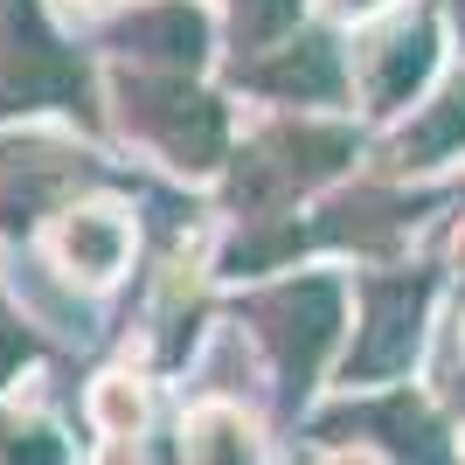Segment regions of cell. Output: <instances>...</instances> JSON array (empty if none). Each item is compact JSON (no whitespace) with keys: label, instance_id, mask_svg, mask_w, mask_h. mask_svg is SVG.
<instances>
[{"label":"cell","instance_id":"obj_2","mask_svg":"<svg viewBox=\"0 0 465 465\" xmlns=\"http://www.w3.org/2000/svg\"><path fill=\"white\" fill-rule=\"evenodd\" d=\"M348 160H354V139L333 133V125H272V133H257L230 160V202L251 223L257 215H278L299 194H312L327 174H341Z\"/></svg>","mask_w":465,"mask_h":465},{"label":"cell","instance_id":"obj_18","mask_svg":"<svg viewBox=\"0 0 465 465\" xmlns=\"http://www.w3.org/2000/svg\"><path fill=\"white\" fill-rule=\"evenodd\" d=\"M354 465H361V459H354Z\"/></svg>","mask_w":465,"mask_h":465},{"label":"cell","instance_id":"obj_16","mask_svg":"<svg viewBox=\"0 0 465 465\" xmlns=\"http://www.w3.org/2000/svg\"><path fill=\"white\" fill-rule=\"evenodd\" d=\"M28 354H35V341L21 333V320H15V312L0 306V382H7V375H15L21 361H28Z\"/></svg>","mask_w":465,"mask_h":465},{"label":"cell","instance_id":"obj_17","mask_svg":"<svg viewBox=\"0 0 465 465\" xmlns=\"http://www.w3.org/2000/svg\"><path fill=\"white\" fill-rule=\"evenodd\" d=\"M333 7H341V15H369L375 0H333Z\"/></svg>","mask_w":465,"mask_h":465},{"label":"cell","instance_id":"obj_9","mask_svg":"<svg viewBox=\"0 0 465 465\" xmlns=\"http://www.w3.org/2000/svg\"><path fill=\"white\" fill-rule=\"evenodd\" d=\"M243 84H257V91L272 97H299V104H320V97L341 91V56H333L327 35H299L278 49V63H251L243 70Z\"/></svg>","mask_w":465,"mask_h":465},{"label":"cell","instance_id":"obj_3","mask_svg":"<svg viewBox=\"0 0 465 465\" xmlns=\"http://www.w3.org/2000/svg\"><path fill=\"white\" fill-rule=\"evenodd\" d=\"M118 104H125V133H139L146 146H160L167 167H181V174L223 167V146H230L223 104H215L209 91H194L188 77L133 70V77H118Z\"/></svg>","mask_w":465,"mask_h":465},{"label":"cell","instance_id":"obj_14","mask_svg":"<svg viewBox=\"0 0 465 465\" xmlns=\"http://www.w3.org/2000/svg\"><path fill=\"white\" fill-rule=\"evenodd\" d=\"M292 21H299V0H236V49L285 35Z\"/></svg>","mask_w":465,"mask_h":465},{"label":"cell","instance_id":"obj_10","mask_svg":"<svg viewBox=\"0 0 465 465\" xmlns=\"http://www.w3.org/2000/svg\"><path fill=\"white\" fill-rule=\"evenodd\" d=\"M125 251H133V230L118 223V209H70V215H63V230H56V257L77 278H91V285L118 278Z\"/></svg>","mask_w":465,"mask_h":465},{"label":"cell","instance_id":"obj_4","mask_svg":"<svg viewBox=\"0 0 465 465\" xmlns=\"http://www.w3.org/2000/svg\"><path fill=\"white\" fill-rule=\"evenodd\" d=\"M35 104H84V63L77 49L42 21L35 0H0V112Z\"/></svg>","mask_w":465,"mask_h":465},{"label":"cell","instance_id":"obj_15","mask_svg":"<svg viewBox=\"0 0 465 465\" xmlns=\"http://www.w3.org/2000/svg\"><path fill=\"white\" fill-rule=\"evenodd\" d=\"M139 417H146V403H139V389L125 382V375H112L104 382V396H97V424H104V438H139Z\"/></svg>","mask_w":465,"mask_h":465},{"label":"cell","instance_id":"obj_12","mask_svg":"<svg viewBox=\"0 0 465 465\" xmlns=\"http://www.w3.org/2000/svg\"><path fill=\"white\" fill-rule=\"evenodd\" d=\"M465 146V77L445 84L438 104H424V118L403 133V167H438Z\"/></svg>","mask_w":465,"mask_h":465},{"label":"cell","instance_id":"obj_7","mask_svg":"<svg viewBox=\"0 0 465 465\" xmlns=\"http://www.w3.org/2000/svg\"><path fill=\"white\" fill-rule=\"evenodd\" d=\"M112 42L125 56H139L146 70H160V77H188L194 63H202V49H209V21L194 15L188 0H167V7L133 15Z\"/></svg>","mask_w":465,"mask_h":465},{"label":"cell","instance_id":"obj_6","mask_svg":"<svg viewBox=\"0 0 465 465\" xmlns=\"http://www.w3.org/2000/svg\"><path fill=\"white\" fill-rule=\"evenodd\" d=\"M320 438L327 445H382L396 465H445V424L424 396L410 389H389V396H369V403L327 410L320 417Z\"/></svg>","mask_w":465,"mask_h":465},{"label":"cell","instance_id":"obj_13","mask_svg":"<svg viewBox=\"0 0 465 465\" xmlns=\"http://www.w3.org/2000/svg\"><path fill=\"white\" fill-rule=\"evenodd\" d=\"M0 465H70V438L35 410H0Z\"/></svg>","mask_w":465,"mask_h":465},{"label":"cell","instance_id":"obj_1","mask_svg":"<svg viewBox=\"0 0 465 465\" xmlns=\"http://www.w3.org/2000/svg\"><path fill=\"white\" fill-rule=\"evenodd\" d=\"M243 320H251V333L272 354L285 410H299L312 396V382H320V361H327L333 333H341V285L333 278H285V285L257 292L243 306Z\"/></svg>","mask_w":465,"mask_h":465},{"label":"cell","instance_id":"obj_11","mask_svg":"<svg viewBox=\"0 0 465 465\" xmlns=\"http://www.w3.org/2000/svg\"><path fill=\"white\" fill-rule=\"evenodd\" d=\"M181 465H257V438L243 424V410L202 403L181 424Z\"/></svg>","mask_w":465,"mask_h":465},{"label":"cell","instance_id":"obj_5","mask_svg":"<svg viewBox=\"0 0 465 465\" xmlns=\"http://www.w3.org/2000/svg\"><path fill=\"white\" fill-rule=\"evenodd\" d=\"M424 312H430V272H396V278H369L361 285V327H354V348L341 361L348 389L389 382L417 361V341H424Z\"/></svg>","mask_w":465,"mask_h":465},{"label":"cell","instance_id":"obj_8","mask_svg":"<svg viewBox=\"0 0 465 465\" xmlns=\"http://www.w3.org/2000/svg\"><path fill=\"white\" fill-rule=\"evenodd\" d=\"M430 56H438V28H430L424 15L403 21V28H389V35L369 49V97H375V112H403L410 97H417V84L430 77Z\"/></svg>","mask_w":465,"mask_h":465}]
</instances>
